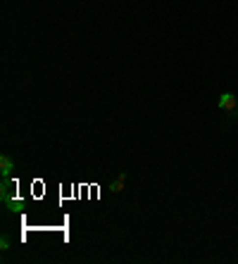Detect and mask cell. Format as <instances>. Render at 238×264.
I'll return each mask as SVG.
<instances>
[{"label":"cell","instance_id":"6da1fadb","mask_svg":"<svg viewBox=\"0 0 238 264\" xmlns=\"http://www.w3.org/2000/svg\"><path fill=\"white\" fill-rule=\"evenodd\" d=\"M219 109L229 112L231 117H236V112H238V95L222 93V95H219Z\"/></svg>","mask_w":238,"mask_h":264},{"label":"cell","instance_id":"7a4b0ae2","mask_svg":"<svg viewBox=\"0 0 238 264\" xmlns=\"http://www.w3.org/2000/svg\"><path fill=\"white\" fill-rule=\"evenodd\" d=\"M0 171H2V176H5V179H10V174L15 171V164H12V159H10L7 155L0 157Z\"/></svg>","mask_w":238,"mask_h":264},{"label":"cell","instance_id":"3957f363","mask_svg":"<svg viewBox=\"0 0 238 264\" xmlns=\"http://www.w3.org/2000/svg\"><path fill=\"white\" fill-rule=\"evenodd\" d=\"M0 250H10V238H7V236L0 238Z\"/></svg>","mask_w":238,"mask_h":264}]
</instances>
